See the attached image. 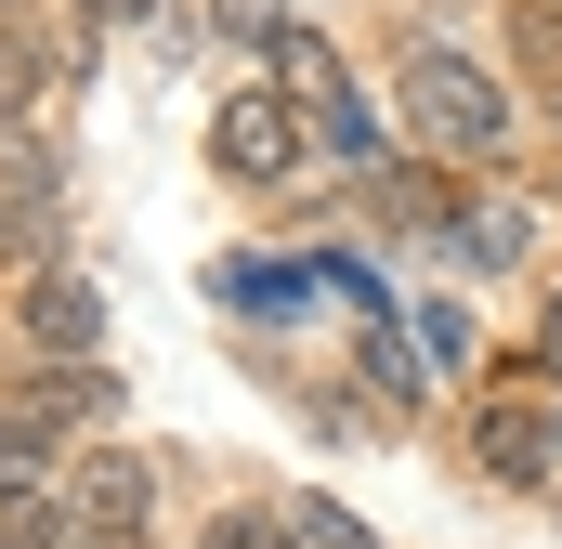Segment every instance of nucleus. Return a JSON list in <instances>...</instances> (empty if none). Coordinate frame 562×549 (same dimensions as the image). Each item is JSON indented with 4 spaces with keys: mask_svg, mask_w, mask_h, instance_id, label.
<instances>
[{
    "mask_svg": "<svg viewBox=\"0 0 562 549\" xmlns=\"http://www.w3.org/2000/svg\"><path fill=\"white\" fill-rule=\"evenodd\" d=\"M393 105H406V132H431L445 157H497V144H510V79H497L484 53H458V40H406V53H393Z\"/></svg>",
    "mask_w": 562,
    "mask_h": 549,
    "instance_id": "nucleus-1",
    "label": "nucleus"
},
{
    "mask_svg": "<svg viewBox=\"0 0 562 549\" xmlns=\"http://www.w3.org/2000/svg\"><path fill=\"white\" fill-rule=\"evenodd\" d=\"M301 157H314V132H301L288 92H223V105H210V170H223V183H288Z\"/></svg>",
    "mask_w": 562,
    "mask_h": 549,
    "instance_id": "nucleus-2",
    "label": "nucleus"
},
{
    "mask_svg": "<svg viewBox=\"0 0 562 549\" xmlns=\"http://www.w3.org/2000/svg\"><path fill=\"white\" fill-rule=\"evenodd\" d=\"M26 340L66 367V354H105V288L92 274H26Z\"/></svg>",
    "mask_w": 562,
    "mask_h": 549,
    "instance_id": "nucleus-3",
    "label": "nucleus"
},
{
    "mask_svg": "<svg viewBox=\"0 0 562 549\" xmlns=\"http://www.w3.org/2000/svg\"><path fill=\"white\" fill-rule=\"evenodd\" d=\"M445 249H458L471 274H510L524 249H537V210H524V197H458V210H445Z\"/></svg>",
    "mask_w": 562,
    "mask_h": 549,
    "instance_id": "nucleus-4",
    "label": "nucleus"
},
{
    "mask_svg": "<svg viewBox=\"0 0 562 549\" xmlns=\"http://www.w3.org/2000/svg\"><path fill=\"white\" fill-rule=\"evenodd\" d=\"M471 458H484V484H550V418L484 406V418H471Z\"/></svg>",
    "mask_w": 562,
    "mask_h": 549,
    "instance_id": "nucleus-5",
    "label": "nucleus"
},
{
    "mask_svg": "<svg viewBox=\"0 0 562 549\" xmlns=\"http://www.w3.org/2000/svg\"><path fill=\"white\" fill-rule=\"evenodd\" d=\"M144 484H157L144 458H92V471H66V511H79L92 537H132V524H144Z\"/></svg>",
    "mask_w": 562,
    "mask_h": 549,
    "instance_id": "nucleus-6",
    "label": "nucleus"
},
{
    "mask_svg": "<svg viewBox=\"0 0 562 549\" xmlns=\"http://www.w3.org/2000/svg\"><path fill=\"white\" fill-rule=\"evenodd\" d=\"M53 484H66L53 418H40V406H0V511H13V497H53Z\"/></svg>",
    "mask_w": 562,
    "mask_h": 549,
    "instance_id": "nucleus-7",
    "label": "nucleus"
},
{
    "mask_svg": "<svg viewBox=\"0 0 562 549\" xmlns=\"http://www.w3.org/2000/svg\"><path fill=\"white\" fill-rule=\"evenodd\" d=\"M276 524H288V549H380V537H367V511H340L327 484H301Z\"/></svg>",
    "mask_w": 562,
    "mask_h": 549,
    "instance_id": "nucleus-8",
    "label": "nucleus"
},
{
    "mask_svg": "<svg viewBox=\"0 0 562 549\" xmlns=\"http://www.w3.org/2000/svg\"><path fill=\"white\" fill-rule=\"evenodd\" d=\"M26 406H40V418H119V380H105L92 354H66V367H53V380L26 393Z\"/></svg>",
    "mask_w": 562,
    "mask_h": 549,
    "instance_id": "nucleus-9",
    "label": "nucleus"
},
{
    "mask_svg": "<svg viewBox=\"0 0 562 549\" xmlns=\"http://www.w3.org/2000/svg\"><path fill=\"white\" fill-rule=\"evenodd\" d=\"M40 66H53V53H40L26 26H0V119H13V105H40Z\"/></svg>",
    "mask_w": 562,
    "mask_h": 549,
    "instance_id": "nucleus-10",
    "label": "nucleus"
},
{
    "mask_svg": "<svg viewBox=\"0 0 562 549\" xmlns=\"http://www.w3.org/2000/svg\"><path fill=\"white\" fill-rule=\"evenodd\" d=\"M367 380H380V393H393V406H419L431 380H419V354H406V340H393V327H380V354H367Z\"/></svg>",
    "mask_w": 562,
    "mask_h": 549,
    "instance_id": "nucleus-11",
    "label": "nucleus"
},
{
    "mask_svg": "<svg viewBox=\"0 0 562 549\" xmlns=\"http://www.w3.org/2000/svg\"><path fill=\"white\" fill-rule=\"evenodd\" d=\"M419 354H431V367H471V314H445V301H419Z\"/></svg>",
    "mask_w": 562,
    "mask_h": 549,
    "instance_id": "nucleus-12",
    "label": "nucleus"
},
{
    "mask_svg": "<svg viewBox=\"0 0 562 549\" xmlns=\"http://www.w3.org/2000/svg\"><path fill=\"white\" fill-rule=\"evenodd\" d=\"M223 13V40H288V0H210Z\"/></svg>",
    "mask_w": 562,
    "mask_h": 549,
    "instance_id": "nucleus-13",
    "label": "nucleus"
},
{
    "mask_svg": "<svg viewBox=\"0 0 562 549\" xmlns=\"http://www.w3.org/2000/svg\"><path fill=\"white\" fill-rule=\"evenodd\" d=\"M196 549H288V524H249V511H223V524H210Z\"/></svg>",
    "mask_w": 562,
    "mask_h": 549,
    "instance_id": "nucleus-14",
    "label": "nucleus"
},
{
    "mask_svg": "<svg viewBox=\"0 0 562 549\" xmlns=\"http://www.w3.org/2000/svg\"><path fill=\"white\" fill-rule=\"evenodd\" d=\"M537 380H562V301L537 314Z\"/></svg>",
    "mask_w": 562,
    "mask_h": 549,
    "instance_id": "nucleus-15",
    "label": "nucleus"
},
{
    "mask_svg": "<svg viewBox=\"0 0 562 549\" xmlns=\"http://www.w3.org/2000/svg\"><path fill=\"white\" fill-rule=\"evenodd\" d=\"M132 13H157V0H92V26H132Z\"/></svg>",
    "mask_w": 562,
    "mask_h": 549,
    "instance_id": "nucleus-16",
    "label": "nucleus"
},
{
    "mask_svg": "<svg viewBox=\"0 0 562 549\" xmlns=\"http://www.w3.org/2000/svg\"><path fill=\"white\" fill-rule=\"evenodd\" d=\"M66 549H132V537H92V524H79V537H66Z\"/></svg>",
    "mask_w": 562,
    "mask_h": 549,
    "instance_id": "nucleus-17",
    "label": "nucleus"
},
{
    "mask_svg": "<svg viewBox=\"0 0 562 549\" xmlns=\"http://www.w3.org/2000/svg\"><path fill=\"white\" fill-rule=\"evenodd\" d=\"M550 484H562V406H550Z\"/></svg>",
    "mask_w": 562,
    "mask_h": 549,
    "instance_id": "nucleus-18",
    "label": "nucleus"
}]
</instances>
